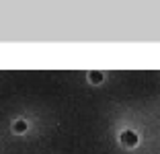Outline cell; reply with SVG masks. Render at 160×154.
I'll return each instance as SVG.
<instances>
[{"instance_id": "obj_1", "label": "cell", "mask_w": 160, "mask_h": 154, "mask_svg": "<svg viewBox=\"0 0 160 154\" xmlns=\"http://www.w3.org/2000/svg\"><path fill=\"white\" fill-rule=\"evenodd\" d=\"M121 142L125 146H129V148H133V146H138V134L136 131H123L121 134Z\"/></svg>"}, {"instance_id": "obj_2", "label": "cell", "mask_w": 160, "mask_h": 154, "mask_svg": "<svg viewBox=\"0 0 160 154\" xmlns=\"http://www.w3.org/2000/svg\"><path fill=\"white\" fill-rule=\"evenodd\" d=\"M101 80H103V72H90V82L99 84Z\"/></svg>"}, {"instance_id": "obj_3", "label": "cell", "mask_w": 160, "mask_h": 154, "mask_svg": "<svg viewBox=\"0 0 160 154\" xmlns=\"http://www.w3.org/2000/svg\"><path fill=\"white\" fill-rule=\"evenodd\" d=\"M12 130L17 131V134H23V131L27 130V123H25V121H17V123H14V127H12Z\"/></svg>"}]
</instances>
